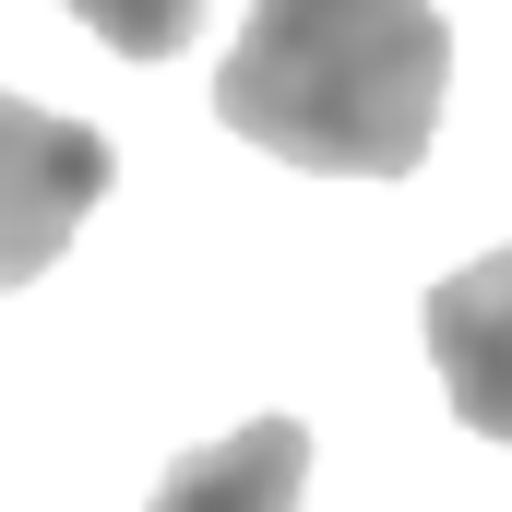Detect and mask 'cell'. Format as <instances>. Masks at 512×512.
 I'll return each mask as SVG.
<instances>
[{"mask_svg": "<svg viewBox=\"0 0 512 512\" xmlns=\"http://www.w3.org/2000/svg\"><path fill=\"white\" fill-rule=\"evenodd\" d=\"M96 48H120V60H179L191 36H203V0H60Z\"/></svg>", "mask_w": 512, "mask_h": 512, "instance_id": "5", "label": "cell"}, {"mask_svg": "<svg viewBox=\"0 0 512 512\" xmlns=\"http://www.w3.org/2000/svg\"><path fill=\"white\" fill-rule=\"evenodd\" d=\"M108 179H120V155H108L96 120H60L36 96H0V298L36 286L48 262L72 251V227L108 203Z\"/></svg>", "mask_w": 512, "mask_h": 512, "instance_id": "2", "label": "cell"}, {"mask_svg": "<svg viewBox=\"0 0 512 512\" xmlns=\"http://www.w3.org/2000/svg\"><path fill=\"white\" fill-rule=\"evenodd\" d=\"M417 334H429L441 405L477 441H512V251H477L465 274H441L429 310H417Z\"/></svg>", "mask_w": 512, "mask_h": 512, "instance_id": "3", "label": "cell"}, {"mask_svg": "<svg viewBox=\"0 0 512 512\" xmlns=\"http://www.w3.org/2000/svg\"><path fill=\"white\" fill-rule=\"evenodd\" d=\"M298 489H310V429L298 417H251V429L179 453L143 512H298Z\"/></svg>", "mask_w": 512, "mask_h": 512, "instance_id": "4", "label": "cell"}, {"mask_svg": "<svg viewBox=\"0 0 512 512\" xmlns=\"http://www.w3.org/2000/svg\"><path fill=\"white\" fill-rule=\"evenodd\" d=\"M441 84V0H251L215 72V120L322 179H405L441 131Z\"/></svg>", "mask_w": 512, "mask_h": 512, "instance_id": "1", "label": "cell"}]
</instances>
